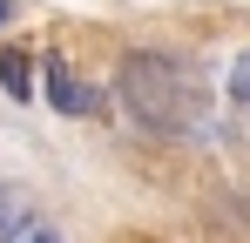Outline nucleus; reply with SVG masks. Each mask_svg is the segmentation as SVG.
<instances>
[{"mask_svg":"<svg viewBox=\"0 0 250 243\" xmlns=\"http://www.w3.org/2000/svg\"><path fill=\"white\" fill-rule=\"evenodd\" d=\"M0 81H7L14 95H27V47H14V54H0Z\"/></svg>","mask_w":250,"mask_h":243,"instance_id":"3","label":"nucleus"},{"mask_svg":"<svg viewBox=\"0 0 250 243\" xmlns=\"http://www.w3.org/2000/svg\"><path fill=\"white\" fill-rule=\"evenodd\" d=\"M41 81H47V101H54L61 115H102V88L82 81L61 54H47V61H41Z\"/></svg>","mask_w":250,"mask_h":243,"instance_id":"2","label":"nucleus"},{"mask_svg":"<svg viewBox=\"0 0 250 243\" xmlns=\"http://www.w3.org/2000/svg\"><path fill=\"white\" fill-rule=\"evenodd\" d=\"M0 243H61V230H54V216L41 209V196L21 189V182L0 189Z\"/></svg>","mask_w":250,"mask_h":243,"instance_id":"1","label":"nucleus"},{"mask_svg":"<svg viewBox=\"0 0 250 243\" xmlns=\"http://www.w3.org/2000/svg\"><path fill=\"white\" fill-rule=\"evenodd\" d=\"M230 95H237V101L250 108V47L237 54V68H230Z\"/></svg>","mask_w":250,"mask_h":243,"instance_id":"4","label":"nucleus"},{"mask_svg":"<svg viewBox=\"0 0 250 243\" xmlns=\"http://www.w3.org/2000/svg\"><path fill=\"white\" fill-rule=\"evenodd\" d=\"M7 14H14V7H7V0H0V20H7Z\"/></svg>","mask_w":250,"mask_h":243,"instance_id":"5","label":"nucleus"}]
</instances>
